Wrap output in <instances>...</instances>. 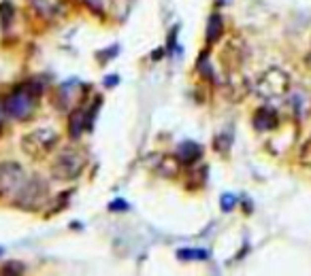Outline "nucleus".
Wrapping results in <instances>:
<instances>
[{"mask_svg": "<svg viewBox=\"0 0 311 276\" xmlns=\"http://www.w3.org/2000/svg\"><path fill=\"white\" fill-rule=\"evenodd\" d=\"M39 98H41V89L32 83L19 85L17 89H13L4 100V111L9 113L13 119L17 121H26L28 117L34 115L39 106Z\"/></svg>", "mask_w": 311, "mask_h": 276, "instance_id": "nucleus-1", "label": "nucleus"}, {"mask_svg": "<svg viewBox=\"0 0 311 276\" xmlns=\"http://www.w3.org/2000/svg\"><path fill=\"white\" fill-rule=\"evenodd\" d=\"M58 132L52 127H39V130L28 132L22 138V149L28 158L32 159H45L58 145Z\"/></svg>", "mask_w": 311, "mask_h": 276, "instance_id": "nucleus-2", "label": "nucleus"}, {"mask_svg": "<svg viewBox=\"0 0 311 276\" xmlns=\"http://www.w3.org/2000/svg\"><path fill=\"white\" fill-rule=\"evenodd\" d=\"M86 168V155L77 149L62 151L52 164V176L55 181H75Z\"/></svg>", "mask_w": 311, "mask_h": 276, "instance_id": "nucleus-3", "label": "nucleus"}, {"mask_svg": "<svg viewBox=\"0 0 311 276\" xmlns=\"http://www.w3.org/2000/svg\"><path fill=\"white\" fill-rule=\"evenodd\" d=\"M47 197H49V185L41 176H32V179L24 183L22 191L15 196L13 204L22 210H39L47 202Z\"/></svg>", "mask_w": 311, "mask_h": 276, "instance_id": "nucleus-4", "label": "nucleus"}, {"mask_svg": "<svg viewBox=\"0 0 311 276\" xmlns=\"http://www.w3.org/2000/svg\"><path fill=\"white\" fill-rule=\"evenodd\" d=\"M28 176L17 161H2L0 164V200H9L22 191Z\"/></svg>", "mask_w": 311, "mask_h": 276, "instance_id": "nucleus-5", "label": "nucleus"}, {"mask_svg": "<svg viewBox=\"0 0 311 276\" xmlns=\"http://www.w3.org/2000/svg\"><path fill=\"white\" fill-rule=\"evenodd\" d=\"M290 87V79L284 70L271 68L262 75V79L258 81V91L264 98H275V96H284Z\"/></svg>", "mask_w": 311, "mask_h": 276, "instance_id": "nucleus-6", "label": "nucleus"}, {"mask_svg": "<svg viewBox=\"0 0 311 276\" xmlns=\"http://www.w3.org/2000/svg\"><path fill=\"white\" fill-rule=\"evenodd\" d=\"M277 121H279V117L273 109H260L256 115H254V127H256V130H275Z\"/></svg>", "mask_w": 311, "mask_h": 276, "instance_id": "nucleus-7", "label": "nucleus"}, {"mask_svg": "<svg viewBox=\"0 0 311 276\" xmlns=\"http://www.w3.org/2000/svg\"><path fill=\"white\" fill-rule=\"evenodd\" d=\"M201 155H203V149L196 143H181L177 149V159L181 164H194V161H199Z\"/></svg>", "mask_w": 311, "mask_h": 276, "instance_id": "nucleus-8", "label": "nucleus"}, {"mask_svg": "<svg viewBox=\"0 0 311 276\" xmlns=\"http://www.w3.org/2000/svg\"><path fill=\"white\" fill-rule=\"evenodd\" d=\"M224 32V19L220 15H211L209 17V24H207V42L209 45H215L220 40Z\"/></svg>", "mask_w": 311, "mask_h": 276, "instance_id": "nucleus-9", "label": "nucleus"}, {"mask_svg": "<svg viewBox=\"0 0 311 276\" xmlns=\"http://www.w3.org/2000/svg\"><path fill=\"white\" fill-rule=\"evenodd\" d=\"M179 164H181V161L173 159V158H162V161L158 164V170H160V172L164 174V176H177Z\"/></svg>", "mask_w": 311, "mask_h": 276, "instance_id": "nucleus-10", "label": "nucleus"}, {"mask_svg": "<svg viewBox=\"0 0 311 276\" xmlns=\"http://www.w3.org/2000/svg\"><path fill=\"white\" fill-rule=\"evenodd\" d=\"M13 15H15V9H13L11 2H2V4H0V26L9 28Z\"/></svg>", "mask_w": 311, "mask_h": 276, "instance_id": "nucleus-11", "label": "nucleus"}, {"mask_svg": "<svg viewBox=\"0 0 311 276\" xmlns=\"http://www.w3.org/2000/svg\"><path fill=\"white\" fill-rule=\"evenodd\" d=\"M177 257L179 259H186V261H194V259H207V251L203 249H181L177 251Z\"/></svg>", "mask_w": 311, "mask_h": 276, "instance_id": "nucleus-12", "label": "nucleus"}, {"mask_svg": "<svg viewBox=\"0 0 311 276\" xmlns=\"http://www.w3.org/2000/svg\"><path fill=\"white\" fill-rule=\"evenodd\" d=\"M235 204H237V197L232 196V194H224L222 196V200H220V206L224 212H230L232 208H235Z\"/></svg>", "mask_w": 311, "mask_h": 276, "instance_id": "nucleus-13", "label": "nucleus"}, {"mask_svg": "<svg viewBox=\"0 0 311 276\" xmlns=\"http://www.w3.org/2000/svg\"><path fill=\"white\" fill-rule=\"evenodd\" d=\"M301 161L305 166H311V138L307 140L305 145H303V149H301Z\"/></svg>", "mask_w": 311, "mask_h": 276, "instance_id": "nucleus-14", "label": "nucleus"}, {"mask_svg": "<svg viewBox=\"0 0 311 276\" xmlns=\"http://www.w3.org/2000/svg\"><path fill=\"white\" fill-rule=\"evenodd\" d=\"M83 2H86L94 13H103V2H101V0H83Z\"/></svg>", "mask_w": 311, "mask_h": 276, "instance_id": "nucleus-15", "label": "nucleus"}, {"mask_svg": "<svg viewBox=\"0 0 311 276\" xmlns=\"http://www.w3.org/2000/svg\"><path fill=\"white\" fill-rule=\"evenodd\" d=\"M109 208H111V210H115V208H128V204L122 202V200H117V202H111Z\"/></svg>", "mask_w": 311, "mask_h": 276, "instance_id": "nucleus-16", "label": "nucleus"}, {"mask_svg": "<svg viewBox=\"0 0 311 276\" xmlns=\"http://www.w3.org/2000/svg\"><path fill=\"white\" fill-rule=\"evenodd\" d=\"M119 79H117V77H111V79H107V81H104V85H107V87H113V85H115Z\"/></svg>", "mask_w": 311, "mask_h": 276, "instance_id": "nucleus-17", "label": "nucleus"}, {"mask_svg": "<svg viewBox=\"0 0 311 276\" xmlns=\"http://www.w3.org/2000/svg\"><path fill=\"white\" fill-rule=\"evenodd\" d=\"M0 132H2V125H0Z\"/></svg>", "mask_w": 311, "mask_h": 276, "instance_id": "nucleus-18", "label": "nucleus"}]
</instances>
